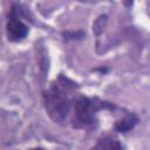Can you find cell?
Wrapping results in <instances>:
<instances>
[{"label": "cell", "instance_id": "1", "mask_svg": "<svg viewBox=\"0 0 150 150\" xmlns=\"http://www.w3.org/2000/svg\"><path fill=\"white\" fill-rule=\"evenodd\" d=\"M46 108L50 117L56 122H63L70 109V100L63 87L53 86L46 94Z\"/></svg>", "mask_w": 150, "mask_h": 150}, {"label": "cell", "instance_id": "2", "mask_svg": "<svg viewBox=\"0 0 150 150\" xmlns=\"http://www.w3.org/2000/svg\"><path fill=\"white\" fill-rule=\"evenodd\" d=\"M104 104H98L88 97H80L75 103V112L77 120L83 124L93 123L95 120V112Z\"/></svg>", "mask_w": 150, "mask_h": 150}, {"label": "cell", "instance_id": "3", "mask_svg": "<svg viewBox=\"0 0 150 150\" xmlns=\"http://www.w3.org/2000/svg\"><path fill=\"white\" fill-rule=\"evenodd\" d=\"M28 33L27 26L16 18H11L7 22V36L11 41H19L26 38Z\"/></svg>", "mask_w": 150, "mask_h": 150}, {"label": "cell", "instance_id": "4", "mask_svg": "<svg viewBox=\"0 0 150 150\" xmlns=\"http://www.w3.org/2000/svg\"><path fill=\"white\" fill-rule=\"evenodd\" d=\"M137 122H138V117L136 115L134 114L128 115L115 123V130L118 132H127L130 129H132L137 124Z\"/></svg>", "mask_w": 150, "mask_h": 150}]
</instances>
